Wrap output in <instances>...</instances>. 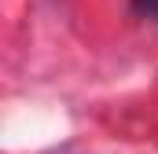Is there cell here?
Returning a JSON list of instances; mask_svg holds the SVG:
<instances>
[{
    "mask_svg": "<svg viewBox=\"0 0 158 154\" xmlns=\"http://www.w3.org/2000/svg\"><path fill=\"white\" fill-rule=\"evenodd\" d=\"M132 11L143 15V18H155V22H158V0H132Z\"/></svg>",
    "mask_w": 158,
    "mask_h": 154,
    "instance_id": "cell-1",
    "label": "cell"
}]
</instances>
